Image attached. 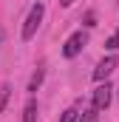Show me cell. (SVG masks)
<instances>
[{"label": "cell", "mask_w": 119, "mask_h": 122, "mask_svg": "<svg viewBox=\"0 0 119 122\" xmlns=\"http://www.w3.org/2000/svg\"><path fill=\"white\" fill-rule=\"evenodd\" d=\"M43 14H45V9H43V3H34L29 11V17H26V23H23V40H31L37 29H40V23H43Z\"/></svg>", "instance_id": "cell-1"}, {"label": "cell", "mask_w": 119, "mask_h": 122, "mask_svg": "<svg viewBox=\"0 0 119 122\" xmlns=\"http://www.w3.org/2000/svg\"><path fill=\"white\" fill-rule=\"evenodd\" d=\"M23 122H37V102L34 99H29L23 108Z\"/></svg>", "instance_id": "cell-5"}, {"label": "cell", "mask_w": 119, "mask_h": 122, "mask_svg": "<svg viewBox=\"0 0 119 122\" xmlns=\"http://www.w3.org/2000/svg\"><path fill=\"white\" fill-rule=\"evenodd\" d=\"M71 3H74V0H62V6H71Z\"/></svg>", "instance_id": "cell-12"}, {"label": "cell", "mask_w": 119, "mask_h": 122, "mask_svg": "<svg viewBox=\"0 0 119 122\" xmlns=\"http://www.w3.org/2000/svg\"><path fill=\"white\" fill-rule=\"evenodd\" d=\"M96 117H99V111H96V108H91V111H82L77 122H96Z\"/></svg>", "instance_id": "cell-7"}, {"label": "cell", "mask_w": 119, "mask_h": 122, "mask_svg": "<svg viewBox=\"0 0 119 122\" xmlns=\"http://www.w3.org/2000/svg\"><path fill=\"white\" fill-rule=\"evenodd\" d=\"M105 48H108V51H119V29H116V34H111V37H108Z\"/></svg>", "instance_id": "cell-10"}, {"label": "cell", "mask_w": 119, "mask_h": 122, "mask_svg": "<svg viewBox=\"0 0 119 122\" xmlns=\"http://www.w3.org/2000/svg\"><path fill=\"white\" fill-rule=\"evenodd\" d=\"M116 65H119V57H116V54H111V57L99 60V62H96V68H94V80H96V82L108 80V77L116 71Z\"/></svg>", "instance_id": "cell-3"}, {"label": "cell", "mask_w": 119, "mask_h": 122, "mask_svg": "<svg viewBox=\"0 0 119 122\" xmlns=\"http://www.w3.org/2000/svg\"><path fill=\"white\" fill-rule=\"evenodd\" d=\"M9 94H11V85H9V82H3V85H0V111H3V108H6V102H9Z\"/></svg>", "instance_id": "cell-6"}, {"label": "cell", "mask_w": 119, "mask_h": 122, "mask_svg": "<svg viewBox=\"0 0 119 122\" xmlns=\"http://www.w3.org/2000/svg\"><path fill=\"white\" fill-rule=\"evenodd\" d=\"M40 82H43V68H37V74L31 77V82H29V91L34 94V91H37V88H40Z\"/></svg>", "instance_id": "cell-8"}, {"label": "cell", "mask_w": 119, "mask_h": 122, "mask_svg": "<svg viewBox=\"0 0 119 122\" xmlns=\"http://www.w3.org/2000/svg\"><path fill=\"white\" fill-rule=\"evenodd\" d=\"M111 91H114V88H111L108 82H102V85H96V88H94V108H96L99 114L111 105V97H114Z\"/></svg>", "instance_id": "cell-4"}, {"label": "cell", "mask_w": 119, "mask_h": 122, "mask_svg": "<svg viewBox=\"0 0 119 122\" xmlns=\"http://www.w3.org/2000/svg\"><path fill=\"white\" fill-rule=\"evenodd\" d=\"M85 26H96V14H94V11L85 14Z\"/></svg>", "instance_id": "cell-11"}, {"label": "cell", "mask_w": 119, "mask_h": 122, "mask_svg": "<svg viewBox=\"0 0 119 122\" xmlns=\"http://www.w3.org/2000/svg\"><path fill=\"white\" fill-rule=\"evenodd\" d=\"M85 46H88V34L79 29V31H74V34H71V37L65 40V46H62V54H65V57L71 60V57H77V54H79V51H82Z\"/></svg>", "instance_id": "cell-2"}, {"label": "cell", "mask_w": 119, "mask_h": 122, "mask_svg": "<svg viewBox=\"0 0 119 122\" xmlns=\"http://www.w3.org/2000/svg\"><path fill=\"white\" fill-rule=\"evenodd\" d=\"M116 3H119V0H116Z\"/></svg>", "instance_id": "cell-14"}, {"label": "cell", "mask_w": 119, "mask_h": 122, "mask_svg": "<svg viewBox=\"0 0 119 122\" xmlns=\"http://www.w3.org/2000/svg\"><path fill=\"white\" fill-rule=\"evenodd\" d=\"M0 40H3V29H0Z\"/></svg>", "instance_id": "cell-13"}, {"label": "cell", "mask_w": 119, "mask_h": 122, "mask_svg": "<svg viewBox=\"0 0 119 122\" xmlns=\"http://www.w3.org/2000/svg\"><path fill=\"white\" fill-rule=\"evenodd\" d=\"M77 119H79V111H77V108H68V111L60 117V122H77Z\"/></svg>", "instance_id": "cell-9"}]
</instances>
